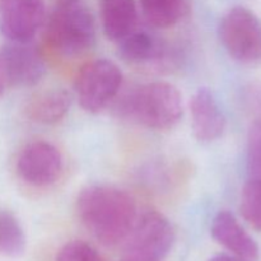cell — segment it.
Segmentation results:
<instances>
[{"label": "cell", "instance_id": "6da1fadb", "mask_svg": "<svg viewBox=\"0 0 261 261\" xmlns=\"http://www.w3.org/2000/svg\"><path fill=\"white\" fill-rule=\"evenodd\" d=\"M76 212L87 231L105 246L125 242L138 216L130 194L116 186L98 184L79 191Z\"/></svg>", "mask_w": 261, "mask_h": 261}, {"label": "cell", "instance_id": "7a4b0ae2", "mask_svg": "<svg viewBox=\"0 0 261 261\" xmlns=\"http://www.w3.org/2000/svg\"><path fill=\"white\" fill-rule=\"evenodd\" d=\"M119 114L152 130H170L184 115L182 94L167 82H152L137 87L121 99Z\"/></svg>", "mask_w": 261, "mask_h": 261}, {"label": "cell", "instance_id": "3957f363", "mask_svg": "<svg viewBox=\"0 0 261 261\" xmlns=\"http://www.w3.org/2000/svg\"><path fill=\"white\" fill-rule=\"evenodd\" d=\"M47 41L58 53L75 56L89 50L96 41V22L81 2L58 4L48 17Z\"/></svg>", "mask_w": 261, "mask_h": 261}, {"label": "cell", "instance_id": "277c9868", "mask_svg": "<svg viewBox=\"0 0 261 261\" xmlns=\"http://www.w3.org/2000/svg\"><path fill=\"white\" fill-rule=\"evenodd\" d=\"M218 35L232 59L247 66L261 65V19L252 10L229 9L219 23Z\"/></svg>", "mask_w": 261, "mask_h": 261}, {"label": "cell", "instance_id": "5b68a950", "mask_svg": "<svg viewBox=\"0 0 261 261\" xmlns=\"http://www.w3.org/2000/svg\"><path fill=\"white\" fill-rule=\"evenodd\" d=\"M122 84L119 66L107 59L89 61L79 70L75 92L79 105L89 114H98L114 101Z\"/></svg>", "mask_w": 261, "mask_h": 261}, {"label": "cell", "instance_id": "8992f818", "mask_svg": "<svg viewBox=\"0 0 261 261\" xmlns=\"http://www.w3.org/2000/svg\"><path fill=\"white\" fill-rule=\"evenodd\" d=\"M125 242L126 255L161 261L175 244V229L162 213L147 209L137 216Z\"/></svg>", "mask_w": 261, "mask_h": 261}, {"label": "cell", "instance_id": "52a82bcc", "mask_svg": "<svg viewBox=\"0 0 261 261\" xmlns=\"http://www.w3.org/2000/svg\"><path fill=\"white\" fill-rule=\"evenodd\" d=\"M45 18L43 0H0V32L9 42H31Z\"/></svg>", "mask_w": 261, "mask_h": 261}, {"label": "cell", "instance_id": "ba28073f", "mask_svg": "<svg viewBox=\"0 0 261 261\" xmlns=\"http://www.w3.org/2000/svg\"><path fill=\"white\" fill-rule=\"evenodd\" d=\"M17 171L25 184L46 188L58 181L63 171V157L48 142L37 140L25 145L17 161Z\"/></svg>", "mask_w": 261, "mask_h": 261}, {"label": "cell", "instance_id": "9c48e42d", "mask_svg": "<svg viewBox=\"0 0 261 261\" xmlns=\"http://www.w3.org/2000/svg\"><path fill=\"white\" fill-rule=\"evenodd\" d=\"M0 63L8 86H35L41 82L47 70L41 54L30 42H9L0 48Z\"/></svg>", "mask_w": 261, "mask_h": 261}, {"label": "cell", "instance_id": "30bf717a", "mask_svg": "<svg viewBox=\"0 0 261 261\" xmlns=\"http://www.w3.org/2000/svg\"><path fill=\"white\" fill-rule=\"evenodd\" d=\"M190 116L194 137L201 143L214 142L226 130V116L213 92L208 88H199L193 94Z\"/></svg>", "mask_w": 261, "mask_h": 261}, {"label": "cell", "instance_id": "8fae6325", "mask_svg": "<svg viewBox=\"0 0 261 261\" xmlns=\"http://www.w3.org/2000/svg\"><path fill=\"white\" fill-rule=\"evenodd\" d=\"M211 234L232 255L244 261L259 259V245L229 211H219L211 224Z\"/></svg>", "mask_w": 261, "mask_h": 261}, {"label": "cell", "instance_id": "7c38bea8", "mask_svg": "<svg viewBox=\"0 0 261 261\" xmlns=\"http://www.w3.org/2000/svg\"><path fill=\"white\" fill-rule=\"evenodd\" d=\"M101 19L106 37L119 42L137 27V4L134 0H101Z\"/></svg>", "mask_w": 261, "mask_h": 261}, {"label": "cell", "instance_id": "4fadbf2b", "mask_svg": "<svg viewBox=\"0 0 261 261\" xmlns=\"http://www.w3.org/2000/svg\"><path fill=\"white\" fill-rule=\"evenodd\" d=\"M70 106L71 94L66 89H47L31 99L27 106V115L37 124L53 125L66 116Z\"/></svg>", "mask_w": 261, "mask_h": 261}, {"label": "cell", "instance_id": "5bb4252c", "mask_svg": "<svg viewBox=\"0 0 261 261\" xmlns=\"http://www.w3.org/2000/svg\"><path fill=\"white\" fill-rule=\"evenodd\" d=\"M119 55L133 65H144L161 60L163 45L147 31H133L119 41Z\"/></svg>", "mask_w": 261, "mask_h": 261}, {"label": "cell", "instance_id": "9a60e30c", "mask_svg": "<svg viewBox=\"0 0 261 261\" xmlns=\"http://www.w3.org/2000/svg\"><path fill=\"white\" fill-rule=\"evenodd\" d=\"M144 18L150 25L170 28L180 23L190 12L189 0H140Z\"/></svg>", "mask_w": 261, "mask_h": 261}, {"label": "cell", "instance_id": "2e32d148", "mask_svg": "<svg viewBox=\"0 0 261 261\" xmlns=\"http://www.w3.org/2000/svg\"><path fill=\"white\" fill-rule=\"evenodd\" d=\"M27 239L19 219L10 211H0V254L17 259L25 252Z\"/></svg>", "mask_w": 261, "mask_h": 261}, {"label": "cell", "instance_id": "e0dca14e", "mask_svg": "<svg viewBox=\"0 0 261 261\" xmlns=\"http://www.w3.org/2000/svg\"><path fill=\"white\" fill-rule=\"evenodd\" d=\"M240 212L245 221L256 231H261V178L251 177L241 193Z\"/></svg>", "mask_w": 261, "mask_h": 261}, {"label": "cell", "instance_id": "ac0fdd59", "mask_svg": "<svg viewBox=\"0 0 261 261\" xmlns=\"http://www.w3.org/2000/svg\"><path fill=\"white\" fill-rule=\"evenodd\" d=\"M56 261H103V259L92 245L74 240L59 250Z\"/></svg>", "mask_w": 261, "mask_h": 261}, {"label": "cell", "instance_id": "d6986e66", "mask_svg": "<svg viewBox=\"0 0 261 261\" xmlns=\"http://www.w3.org/2000/svg\"><path fill=\"white\" fill-rule=\"evenodd\" d=\"M247 167L251 177L261 178V120L251 125L247 137Z\"/></svg>", "mask_w": 261, "mask_h": 261}, {"label": "cell", "instance_id": "ffe728a7", "mask_svg": "<svg viewBox=\"0 0 261 261\" xmlns=\"http://www.w3.org/2000/svg\"><path fill=\"white\" fill-rule=\"evenodd\" d=\"M246 102L249 109L259 116L256 120H261V86L255 84L247 89Z\"/></svg>", "mask_w": 261, "mask_h": 261}, {"label": "cell", "instance_id": "44dd1931", "mask_svg": "<svg viewBox=\"0 0 261 261\" xmlns=\"http://www.w3.org/2000/svg\"><path fill=\"white\" fill-rule=\"evenodd\" d=\"M209 261H244L241 259H239L234 255H228V254H218L216 256H213L212 259H209Z\"/></svg>", "mask_w": 261, "mask_h": 261}, {"label": "cell", "instance_id": "7402d4cb", "mask_svg": "<svg viewBox=\"0 0 261 261\" xmlns=\"http://www.w3.org/2000/svg\"><path fill=\"white\" fill-rule=\"evenodd\" d=\"M8 87V81H7V76H5L4 73V69H3L2 63H0V97L3 96L4 93L5 88Z\"/></svg>", "mask_w": 261, "mask_h": 261}, {"label": "cell", "instance_id": "603a6c76", "mask_svg": "<svg viewBox=\"0 0 261 261\" xmlns=\"http://www.w3.org/2000/svg\"><path fill=\"white\" fill-rule=\"evenodd\" d=\"M122 261H153V260H147V259H142V257H137V256H132V255H126V256L122 259Z\"/></svg>", "mask_w": 261, "mask_h": 261}, {"label": "cell", "instance_id": "cb8c5ba5", "mask_svg": "<svg viewBox=\"0 0 261 261\" xmlns=\"http://www.w3.org/2000/svg\"><path fill=\"white\" fill-rule=\"evenodd\" d=\"M58 4H70V3H76L81 2V0H56Z\"/></svg>", "mask_w": 261, "mask_h": 261}]
</instances>
